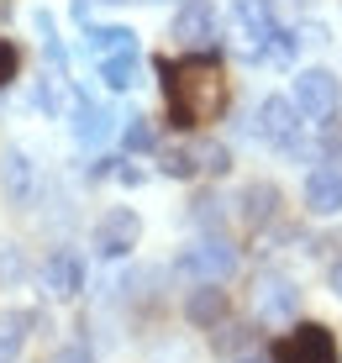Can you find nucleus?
<instances>
[{
  "label": "nucleus",
  "mask_w": 342,
  "mask_h": 363,
  "mask_svg": "<svg viewBox=\"0 0 342 363\" xmlns=\"http://www.w3.org/2000/svg\"><path fill=\"white\" fill-rule=\"evenodd\" d=\"M274 211H280V190H274V184L258 179V184H243V190H237V216H243L248 227H263Z\"/></svg>",
  "instance_id": "obj_15"
},
{
  "label": "nucleus",
  "mask_w": 342,
  "mask_h": 363,
  "mask_svg": "<svg viewBox=\"0 0 342 363\" xmlns=\"http://www.w3.org/2000/svg\"><path fill=\"white\" fill-rule=\"evenodd\" d=\"M280 32V16H274V0H232V48L258 64L263 43Z\"/></svg>",
  "instance_id": "obj_2"
},
{
  "label": "nucleus",
  "mask_w": 342,
  "mask_h": 363,
  "mask_svg": "<svg viewBox=\"0 0 342 363\" xmlns=\"http://www.w3.org/2000/svg\"><path fill=\"white\" fill-rule=\"evenodd\" d=\"M121 137H126V147H132V153H148V147H153V127H148V116H132L121 127Z\"/></svg>",
  "instance_id": "obj_21"
},
{
  "label": "nucleus",
  "mask_w": 342,
  "mask_h": 363,
  "mask_svg": "<svg viewBox=\"0 0 342 363\" xmlns=\"http://www.w3.org/2000/svg\"><path fill=\"white\" fill-rule=\"evenodd\" d=\"M48 363H95V358H90V347H84V342H63Z\"/></svg>",
  "instance_id": "obj_22"
},
{
  "label": "nucleus",
  "mask_w": 342,
  "mask_h": 363,
  "mask_svg": "<svg viewBox=\"0 0 342 363\" xmlns=\"http://www.w3.org/2000/svg\"><path fill=\"white\" fill-rule=\"evenodd\" d=\"M16 64H21V53L11 43H0V84H11L16 79Z\"/></svg>",
  "instance_id": "obj_23"
},
{
  "label": "nucleus",
  "mask_w": 342,
  "mask_h": 363,
  "mask_svg": "<svg viewBox=\"0 0 342 363\" xmlns=\"http://www.w3.org/2000/svg\"><path fill=\"white\" fill-rule=\"evenodd\" d=\"M189 153H195V174H226V164H232L221 143H189Z\"/></svg>",
  "instance_id": "obj_19"
},
{
  "label": "nucleus",
  "mask_w": 342,
  "mask_h": 363,
  "mask_svg": "<svg viewBox=\"0 0 342 363\" xmlns=\"http://www.w3.org/2000/svg\"><path fill=\"white\" fill-rule=\"evenodd\" d=\"M274 363H342L337 358V337L316 321H300L295 332H285L274 342Z\"/></svg>",
  "instance_id": "obj_6"
},
{
  "label": "nucleus",
  "mask_w": 342,
  "mask_h": 363,
  "mask_svg": "<svg viewBox=\"0 0 342 363\" xmlns=\"http://www.w3.org/2000/svg\"><path fill=\"white\" fill-rule=\"evenodd\" d=\"M21 342H27V316H21V311L0 316V363H16Z\"/></svg>",
  "instance_id": "obj_18"
},
{
  "label": "nucleus",
  "mask_w": 342,
  "mask_h": 363,
  "mask_svg": "<svg viewBox=\"0 0 342 363\" xmlns=\"http://www.w3.org/2000/svg\"><path fill=\"white\" fill-rule=\"evenodd\" d=\"M95 69H100V84H106L111 95H126V90H137V84H143V58H137V53L95 58Z\"/></svg>",
  "instance_id": "obj_14"
},
{
  "label": "nucleus",
  "mask_w": 342,
  "mask_h": 363,
  "mask_svg": "<svg viewBox=\"0 0 342 363\" xmlns=\"http://www.w3.org/2000/svg\"><path fill=\"white\" fill-rule=\"evenodd\" d=\"M306 211L311 216H337L342 211V169H311L306 174Z\"/></svg>",
  "instance_id": "obj_13"
},
{
  "label": "nucleus",
  "mask_w": 342,
  "mask_h": 363,
  "mask_svg": "<svg viewBox=\"0 0 342 363\" xmlns=\"http://www.w3.org/2000/svg\"><path fill=\"white\" fill-rule=\"evenodd\" d=\"M163 90H169V116L174 127L195 132L206 121L221 116L226 106V79L211 58H180V64H163Z\"/></svg>",
  "instance_id": "obj_1"
},
{
  "label": "nucleus",
  "mask_w": 342,
  "mask_h": 363,
  "mask_svg": "<svg viewBox=\"0 0 342 363\" xmlns=\"http://www.w3.org/2000/svg\"><path fill=\"white\" fill-rule=\"evenodd\" d=\"M300 316V290L280 274H269V279H258V321L263 327H285V321Z\"/></svg>",
  "instance_id": "obj_9"
},
{
  "label": "nucleus",
  "mask_w": 342,
  "mask_h": 363,
  "mask_svg": "<svg viewBox=\"0 0 342 363\" xmlns=\"http://www.w3.org/2000/svg\"><path fill=\"white\" fill-rule=\"evenodd\" d=\"M0 190H6L11 206H27L37 195V164H32L27 147H6L0 153Z\"/></svg>",
  "instance_id": "obj_11"
},
{
  "label": "nucleus",
  "mask_w": 342,
  "mask_h": 363,
  "mask_svg": "<svg viewBox=\"0 0 342 363\" xmlns=\"http://www.w3.org/2000/svg\"><path fill=\"white\" fill-rule=\"evenodd\" d=\"M174 269L184 274L189 284H221L226 274L237 269V247H226L221 237H200V242L180 247V258H174Z\"/></svg>",
  "instance_id": "obj_3"
},
{
  "label": "nucleus",
  "mask_w": 342,
  "mask_h": 363,
  "mask_svg": "<svg viewBox=\"0 0 342 363\" xmlns=\"http://www.w3.org/2000/svg\"><path fill=\"white\" fill-rule=\"evenodd\" d=\"M43 284H48V295H53V300H74L84 290V258L79 253H53V258H48V269H43Z\"/></svg>",
  "instance_id": "obj_12"
},
{
  "label": "nucleus",
  "mask_w": 342,
  "mask_h": 363,
  "mask_svg": "<svg viewBox=\"0 0 342 363\" xmlns=\"http://www.w3.org/2000/svg\"><path fill=\"white\" fill-rule=\"evenodd\" d=\"M321 147H326L332 158H342V132H326V137H321Z\"/></svg>",
  "instance_id": "obj_24"
},
{
  "label": "nucleus",
  "mask_w": 342,
  "mask_h": 363,
  "mask_svg": "<svg viewBox=\"0 0 342 363\" xmlns=\"http://www.w3.org/2000/svg\"><path fill=\"white\" fill-rule=\"evenodd\" d=\"M74 143H84V147H100V143H111V137H116V127H121V121H116V111H111V106H100V100H74Z\"/></svg>",
  "instance_id": "obj_10"
},
{
  "label": "nucleus",
  "mask_w": 342,
  "mask_h": 363,
  "mask_svg": "<svg viewBox=\"0 0 342 363\" xmlns=\"http://www.w3.org/2000/svg\"><path fill=\"white\" fill-rule=\"evenodd\" d=\"M326 284H332V295H337V300H342V264H337V269H332V274H326Z\"/></svg>",
  "instance_id": "obj_25"
},
{
  "label": "nucleus",
  "mask_w": 342,
  "mask_h": 363,
  "mask_svg": "<svg viewBox=\"0 0 342 363\" xmlns=\"http://www.w3.org/2000/svg\"><path fill=\"white\" fill-rule=\"evenodd\" d=\"M84 48H90L95 58H111V53H137V32L132 27H90L84 32Z\"/></svg>",
  "instance_id": "obj_17"
},
{
  "label": "nucleus",
  "mask_w": 342,
  "mask_h": 363,
  "mask_svg": "<svg viewBox=\"0 0 342 363\" xmlns=\"http://www.w3.org/2000/svg\"><path fill=\"white\" fill-rule=\"evenodd\" d=\"M184 316L195 321V327H221V316H226V290L221 284H195L184 300Z\"/></svg>",
  "instance_id": "obj_16"
},
{
  "label": "nucleus",
  "mask_w": 342,
  "mask_h": 363,
  "mask_svg": "<svg viewBox=\"0 0 342 363\" xmlns=\"http://www.w3.org/2000/svg\"><path fill=\"white\" fill-rule=\"evenodd\" d=\"M174 37H180V48H189V53H206V48H216V43H221L216 6H211V0H184L180 16H174Z\"/></svg>",
  "instance_id": "obj_8"
},
{
  "label": "nucleus",
  "mask_w": 342,
  "mask_h": 363,
  "mask_svg": "<svg viewBox=\"0 0 342 363\" xmlns=\"http://www.w3.org/2000/svg\"><path fill=\"white\" fill-rule=\"evenodd\" d=\"M300 106V116L306 121H332V111L342 106V90H337V74L332 69H300L295 74V95H289Z\"/></svg>",
  "instance_id": "obj_7"
},
{
  "label": "nucleus",
  "mask_w": 342,
  "mask_h": 363,
  "mask_svg": "<svg viewBox=\"0 0 342 363\" xmlns=\"http://www.w3.org/2000/svg\"><path fill=\"white\" fill-rule=\"evenodd\" d=\"M32 27L43 32V53H48V64H69V53H63V43H58V27H53V16L48 11H32Z\"/></svg>",
  "instance_id": "obj_20"
},
{
  "label": "nucleus",
  "mask_w": 342,
  "mask_h": 363,
  "mask_svg": "<svg viewBox=\"0 0 342 363\" xmlns=\"http://www.w3.org/2000/svg\"><path fill=\"white\" fill-rule=\"evenodd\" d=\"M258 137L269 147H285V153H300V137H306V116L289 95H263L258 106Z\"/></svg>",
  "instance_id": "obj_5"
},
{
  "label": "nucleus",
  "mask_w": 342,
  "mask_h": 363,
  "mask_svg": "<svg viewBox=\"0 0 342 363\" xmlns=\"http://www.w3.org/2000/svg\"><path fill=\"white\" fill-rule=\"evenodd\" d=\"M143 242V216H137L132 206H111L106 216L95 221V232H90V247L106 264H116V258H126L132 247Z\"/></svg>",
  "instance_id": "obj_4"
},
{
  "label": "nucleus",
  "mask_w": 342,
  "mask_h": 363,
  "mask_svg": "<svg viewBox=\"0 0 342 363\" xmlns=\"http://www.w3.org/2000/svg\"><path fill=\"white\" fill-rule=\"evenodd\" d=\"M237 363H274V358H258V353H243V358H237Z\"/></svg>",
  "instance_id": "obj_26"
}]
</instances>
